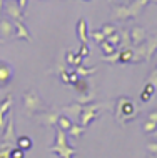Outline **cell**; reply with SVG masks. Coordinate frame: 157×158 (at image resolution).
<instances>
[{"mask_svg": "<svg viewBox=\"0 0 157 158\" xmlns=\"http://www.w3.org/2000/svg\"><path fill=\"white\" fill-rule=\"evenodd\" d=\"M19 147L22 148V150H28V148L32 147V140L27 138V136H22V138H19Z\"/></svg>", "mask_w": 157, "mask_h": 158, "instance_id": "7a4b0ae2", "label": "cell"}, {"mask_svg": "<svg viewBox=\"0 0 157 158\" xmlns=\"http://www.w3.org/2000/svg\"><path fill=\"white\" fill-rule=\"evenodd\" d=\"M14 67L5 60H0V88L10 85V82L14 80Z\"/></svg>", "mask_w": 157, "mask_h": 158, "instance_id": "6da1fadb", "label": "cell"}, {"mask_svg": "<svg viewBox=\"0 0 157 158\" xmlns=\"http://www.w3.org/2000/svg\"><path fill=\"white\" fill-rule=\"evenodd\" d=\"M24 153H25V150H22V148H17V150L12 152V158H24Z\"/></svg>", "mask_w": 157, "mask_h": 158, "instance_id": "3957f363", "label": "cell"}]
</instances>
